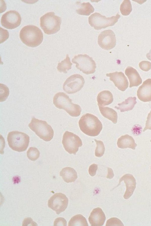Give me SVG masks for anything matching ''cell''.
<instances>
[{
  "instance_id": "obj_36",
  "label": "cell",
  "mask_w": 151,
  "mask_h": 226,
  "mask_svg": "<svg viewBox=\"0 0 151 226\" xmlns=\"http://www.w3.org/2000/svg\"><path fill=\"white\" fill-rule=\"evenodd\" d=\"M147 129L151 130V110L148 115L145 126L143 130V132L145 131Z\"/></svg>"
},
{
  "instance_id": "obj_1",
  "label": "cell",
  "mask_w": 151,
  "mask_h": 226,
  "mask_svg": "<svg viewBox=\"0 0 151 226\" xmlns=\"http://www.w3.org/2000/svg\"><path fill=\"white\" fill-rule=\"evenodd\" d=\"M19 37L22 42L27 46L35 47L42 42L43 34L38 27L33 25L25 26L21 30Z\"/></svg>"
},
{
  "instance_id": "obj_25",
  "label": "cell",
  "mask_w": 151,
  "mask_h": 226,
  "mask_svg": "<svg viewBox=\"0 0 151 226\" xmlns=\"http://www.w3.org/2000/svg\"><path fill=\"white\" fill-rule=\"evenodd\" d=\"M80 5V8L76 10L79 15L88 16L94 11V8L89 2H83Z\"/></svg>"
},
{
  "instance_id": "obj_20",
  "label": "cell",
  "mask_w": 151,
  "mask_h": 226,
  "mask_svg": "<svg viewBox=\"0 0 151 226\" xmlns=\"http://www.w3.org/2000/svg\"><path fill=\"white\" fill-rule=\"evenodd\" d=\"M97 101L99 106L108 105L112 103L113 101V95L109 91L103 90L98 94Z\"/></svg>"
},
{
  "instance_id": "obj_23",
  "label": "cell",
  "mask_w": 151,
  "mask_h": 226,
  "mask_svg": "<svg viewBox=\"0 0 151 226\" xmlns=\"http://www.w3.org/2000/svg\"><path fill=\"white\" fill-rule=\"evenodd\" d=\"M136 98L134 97H129L121 103H118V106H116L115 108L119 110L121 112L131 110L133 109L137 103Z\"/></svg>"
},
{
  "instance_id": "obj_33",
  "label": "cell",
  "mask_w": 151,
  "mask_h": 226,
  "mask_svg": "<svg viewBox=\"0 0 151 226\" xmlns=\"http://www.w3.org/2000/svg\"><path fill=\"white\" fill-rule=\"evenodd\" d=\"M67 222L63 217H58L55 219L54 222V226H67Z\"/></svg>"
},
{
  "instance_id": "obj_34",
  "label": "cell",
  "mask_w": 151,
  "mask_h": 226,
  "mask_svg": "<svg viewBox=\"0 0 151 226\" xmlns=\"http://www.w3.org/2000/svg\"><path fill=\"white\" fill-rule=\"evenodd\" d=\"M98 169L97 164H93L91 165L88 169L89 174L92 176H94L96 173Z\"/></svg>"
},
{
  "instance_id": "obj_35",
  "label": "cell",
  "mask_w": 151,
  "mask_h": 226,
  "mask_svg": "<svg viewBox=\"0 0 151 226\" xmlns=\"http://www.w3.org/2000/svg\"><path fill=\"white\" fill-rule=\"evenodd\" d=\"M22 226H37V224L33 221L32 219L30 217L24 219L22 222Z\"/></svg>"
},
{
  "instance_id": "obj_40",
  "label": "cell",
  "mask_w": 151,
  "mask_h": 226,
  "mask_svg": "<svg viewBox=\"0 0 151 226\" xmlns=\"http://www.w3.org/2000/svg\"><path fill=\"white\" fill-rule=\"evenodd\" d=\"M150 142H151V140H150Z\"/></svg>"
},
{
  "instance_id": "obj_37",
  "label": "cell",
  "mask_w": 151,
  "mask_h": 226,
  "mask_svg": "<svg viewBox=\"0 0 151 226\" xmlns=\"http://www.w3.org/2000/svg\"><path fill=\"white\" fill-rule=\"evenodd\" d=\"M108 173L106 178L109 179L112 178L114 176V174L112 169L110 168H108Z\"/></svg>"
},
{
  "instance_id": "obj_21",
  "label": "cell",
  "mask_w": 151,
  "mask_h": 226,
  "mask_svg": "<svg viewBox=\"0 0 151 226\" xmlns=\"http://www.w3.org/2000/svg\"><path fill=\"white\" fill-rule=\"evenodd\" d=\"M60 176L67 183L74 182L77 178V172L74 169L70 167L63 169L60 172Z\"/></svg>"
},
{
  "instance_id": "obj_2",
  "label": "cell",
  "mask_w": 151,
  "mask_h": 226,
  "mask_svg": "<svg viewBox=\"0 0 151 226\" xmlns=\"http://www.w3.org/2000/svg\"><path fill=\"white\" fill-rule=\"evenodd\" d=\"M80 130L86 134L95 136L99 134L102 129V125L95 116L87 113L81 118L78 122Z\"/></svg>"
},
{
  "instance_id": "obj_22",
  "label": "cell",
  "mask_w": 151,
  "mask_h": 226,
  "mask_svg": "<svg viewBox=\"0 0 151 226\" xmlns=\"http://www.w3.org/2000/svg\"><path fill=\"white\" fill-rule=\"evenodd\" d=\"M100 111L102 115L105 118L116 124L117 121V112L113 109L107 107L99 106Z\"/></svg>"
},
{
  "instance_id": "obj_4",
  "label": "cell",
  "mask_w": 151,
  "mask_h": 226,
  "mask_svg": "<svg viewBox=\"0 0 151 226\" xmlns=\"http://www.w3.org/2000/svg\"><path fill=\"white\" fill-rule=\"evenodd\" d=\"M28 126L38 137L45 141H50L53 138V130L45 121L33 117Z\"/></svg>"
},
{
  "instance_id": "obj_3",
  "label": "cell",
  "mask_w": 151,
  "mask_h": 226,
  "mask_svg": "<svg viewBox=\"0 0 151 226\" xmlns=\"http://www.w3.org/2000/svg\"><path fill=\"white\" fill-rule=\"evenodd\" d=\"M72 101V100L63 92L57 93L53 98V103L56 107L64 109L71 116H78L81 114V108L80 105L73 103Z\"/></svg>"
},
{
  "instance_id": "obj_16",
  "label": "cell",
  "mask_w": 151,
  "mask_h": 226,
  "mask_svg": "<svg viewBox=\"0 0 151 226\" xmlns=\"http://www.w3.org/2000/svg\"><path fill=\"white\" fill-rule=\"evenodd\" d=\"M138 98L143 102L151 101V79L144 81L137 91Z\"/></svg>"
},
{
  "instance_id": "obj_9",
  "label": "cell",
  "mask_w": 151,
  "mask_h": 226,
  "mask_svg": "<svg viewBox=\"0 0 151 226\" xmlns=\"http://www.w3.org/2000/svg\"><path fill=\"white\" fill-rule=\"evenodd\" d=\"M62 143L65 150L70 154L75 155L83 143L80 137L73 133L66 131L63 134Z\"/></svg>"
},
{
  "instance_id": "obj_28",
  "label": "cell",
  "mask_w": 151,
  "mask_h": 226,
  "mask_svg": "<svg viewBox=\"0 0 151 226\" xmlns=\"http://www.w3.org/2000/svg\"><path fill=\"white\" fill-rule=\"evenodd\" d=\"M40 152L36 148L30 147L27 152V156L28 159L32 161L37 160L40 156Z\"/></svg>"
},
{
  "instance_id": "obj_10",
  "label": "cell",
  "mask_w": 151,
  "mask_h": 226,
  "mask_svg": "<svg viewBox=\"0 0 151 226\" xmlns=\"http://www.w3.org/2000/svg\"><path fill=\"white\" fill-rule=\"evenodd\" d=\"M84 83V79L82 75L74 74L65 80L63 85V89L68 94L74 93L80 90Z\"/></svg>"
},
{
  "instance_id": "obj_18",
  "label": "cell",
  "mask_w": 151,
  "mask_h": 226,
  "mask_svg": "<svg viewBox=\"0 0 151 226\" xmlns=\"http://www.w3.org/2000/svg\"><path fill=\"white\" fill-rule=\"evenodd\" d=\"M125 73L129 81V87L137 86L142 83V79L138 72L134 68L128 66L126 68Z\"/></svg>"
},
{
  "instance_id": "obj_30",
  "label": "cell",
  "mask_w": 151,
  "mask_h": 226,
  "mask_svg": "<svg viewBox=\"0 0 151 226\" xmlns=\"http://www.w3.org/2000/svg\"><path fill=\"white\" fill-rule=\"evenodd\" d=\"M9 93V88L5 85L0 84V101L1 102L6 100Z\"/></svg>"
},
{
  "instance_id": "obj_32",
  "label": "cell",
  "mask_w": 151,
  "mask_h": 226,
  "mask_svg": "<svg viewBox=\"0 0 151 226\" xmlns=\"http://www.w3.org/2000/svg\"><path fill=\"white\" fill-rule=\"evenodd\" d=\"M139 66L142 70L148 71L151 68V63L148 61H143L139 63Z\"/></svg>"
},
{
  "instance_id": "obj_8",
  "label": "cell",
  "mask_w": 151,
  "mask_h": 226,
  "mask_svg": "<svg viewBox=\"0 0 151 226\" xmlns=\"http://www.w3.org/2000/svg\"><path fill=\"white\" fill-rule=\"evenodd\" d=\"M72 62L76 64V68L86 75L94 73L96 64L92 58L86 54H79L72 59Z\"/></svg>"
},
{
  "instance_id": "obj_11",
  "label": "cell",
  "mask_w": 151,
  "mask_h": 226,
  "mask_svg": "<svg viewBox=\"0 0 151 226\" xmlns=\"http://www.w3.org/2000/svg\"><path fill=\"white\" fill-rule=\"evenodd\" d=\"M68 200L66 196L61 193L54 194L48 200L49 207L55 212L57 215L64 211L67 208Z\"/></svg>"
},
{
  "instance_id": "obj_39",
  "label": "cell",
  "mask_w": 151,
  "mask_h": 226,
  "mask_svg": "<svg viewBox=\"0 0 151 226\" xmlns=\"http://www.w3.org/2000/svg\"></svg>"
},
{
  "instance_id": "obj_15",
  "label": "cell",
  "mask_w": 151,
  "mask_h": 226,
  "mask_svg": "<svg viewBox=\"0 0 151 226\" xmlns=\"http://www.w3.org/2000/svg\"><path fill=\"white\" fill-rule=\"evenodd\" d=\"M122 181L124 182L126 186V190L124 195L125 199L129 198L133 194L136 188V182L134 176L130 174H126L120 179L118 186Z\"/></svg>"
},
{
  "instance_id": "obj_27",
  "label": "cell",
  "mask_w": 151,
  "mask_h": 226,
  "mask_svg": "<svg viewBox=\"0 0 151 226\" xmlns=\"http://www.w3.org/2000/svg\"><path fill=\"white\" fill-rule=\"evenodd\" d=\"M120 9L121 13L122 15L124 16L129 15L132 10V6L130 1L129 0L123 1L120 5Z\"/></svg>"
},
{
  "instance_id": "obj_14",
  "label": "cell",
  "mask_w": 151,
  "mask_h": 226,
  "mask_svg": "<svg viewBox=\"0 0 151 226\" xmlns=\"http://www.w3.org/2000/svg\"><path fill=\"white\" fill-rule=\"evenodd\" d=\"M106 76L109 77V80L113 82L115 85L119 90L124 91L128 87V81L122 72H115L107 73Z\"/></svg>"
},
{
  "instance_id": "obj_38",
  "label": "cell",
  "mask_w": 151,
  "mask_h": 226,
  "mask_svg": "<svg viewBox=\"0 0 151 226\" xmlns=\"http://www.w3.org/2000/svg\"><path fill=\"white\" fill-rule=\"evenodd\" d=\"M146 57L149 60L151 61V49L150 50L149 52L147 54Z\"/></svg>"
},
{
  "instance_id": "obj_29",
  "label": "cell",
  "mask_w": 151,
  "mask_h": 226,
  "mask_svg": "<svg viewBox=\"0 0 151 226\" xmlns=\"http://www.w3.org/2000/svg\"><path fill=\"white\" fill-rule=\"evenodd\" d=\"M96 144V147L95 152V155L97 157L102 156L104 153L105 148L103 142L99 140L95 139Z\"/></svg>"
},
{
  "instance_id": "obj_31",
  "label": "cell",
  "mask_w": 151,
  "mask_h": 226,
  "mask_svg": "<svg viewBox=\"0 0 151 226\" xmlns=\"http://www.w3.org/2000/svg\"><path fill=\"white\" fill-rule=\"evenodd\" d=\"M106 226H124V225L119 219L116 217H112L107 221Z\"/></svg>"
},
{
  "instance_id": "obj_5",
  "label": "cell",
  "mask_w": 151,
  "mask_h": 226,
  "mask_svg": "<svg viewBox=\"0 0 151 226\" xmlns=\"http://www.w3.org/2000/svg\"><path fill=\"white\" fill-rule=\"evenodd\" d=\"M7 140L9 147L13 150L21 152L25 151L28 147L29 137L23 132L13 131L8 134Z\"/></svg>"
},
{
  "instance_id": "obj_19",
  "label": "cell",
  "mask_w": 151,
  "mask_h": 226,
  "mask_svg": "<svg viewBox=\"0 0 151 226\" xmlns=\"http://www.w3.org/2000/svg\"><path fill=\"white\" fill-rule=\"evenodd\" d=\"M118 147L121 149L127 148L135 149L137 144L134 138L128 134L122 136L119 138L117 142Z\"/></svg>"
},
{
  "instance_id": "obj_13",
  "label": "cell",
  "mask_w": 151,
  "mask_h": 226,
  "mask_svg": "<svg viewBox=\"0 0 151 226\" xmlns=\"http://www.w3.org/2000/svg\"><path fill=\"white\" fill-rule=\"evenodd\" d=\"M98 43L102 49L109 50L114 47L116 44L115 35L111 30H106L102 32L98 38Z\"/></svg>"
},
{
  "instance_id": "obj_26",
  "label": "cell",
  "mask_w": 151,
  "mask_h": 226,
  "mask_svg": "<svg viewBox=\"0 0 151 226\" xmlns=\"http://www.w3.org/2000/svg\"><path fill=\"white\" fill-rule=\"evenodd\" d=\"M72 64L68 55L67 54L65 58L61 62L58 63L57 69L60 72L67 73L68 71L71 68Z\"/></svg>"
},
{
  "instance_id": "obj_6",
  "label": "cell",
  "mask_w": 151,
  "mask_h": 226,
  "mask_svg": "<svg viewBox=\"0 0 151 226\" xmlns=\"http://www.w3.org/2000/svg\"><path fill=\"white\" fill-rule=\"evenodd\" d=\"M40 27L46 34H55L60 29L61 18L55 15L53 12L45 14L40 17Z\"/></svg>"
},
{
  "instance_id": "obj_17",
  "label": "cell",
  "mask_w": 151,
  "mask_h": 226,
  "mask_svg": "<svg viewBox=\"0 0 151 226\" xmlns=\"http://www.w3.org/2000/svg\"><path fill=\"white\" fill-rule=\"evenodd\" d=\"M106 220L105 215L99 207L93 209L88 218V220L92 226H102Z\"/></svg>"
},
{
  "instance_id": "obj_7",
  "label": "cell",
  "mask_w": 151,
  "mask_h": 226,
  "mask_svg": "<svg viewBox=\"0 0 151 226\" xmlns=\"http://www.w3.org/2000/svg\"><path fill=\"white\" fill-rule=\"evenodd\" d=\"M120 17L118 13L115 16L106 17L99 13L95 12L89 17L88 21L91 27L99 30L114 25Z\"/></svg>"
},
{
  "instance_id": "obj_24",
  "label": "cell",
  "mask_w": 151,
  "mask_h": 226,
  "mask_svg": "<svg viewBox=\"0 0 151 226\" xmlns=\"http://www.w3.org/2000/svg\"><path fill=\"white\" fill-rule=\"evenodd\" d=\"M68 226H88V224L85 217L81 215L78 214L71 218L68 222Z\"/></svg>"
},
{
  "instance_id": "obj_12",
  "label": "cell",
  "mask_w": 151,
  "mask_h": 226,
  "mask_svg": "<svg viewBox=\"0 0 151 226\" xmlns=\"http://www.w3.org/2000/svg\"><path fill=\"white\" fill-rule=\"evenodd\" d=\"M22 19L19 14L15 10H10L2 16L1 20V25L9 29H14L20 25Z\"/></svg>"
}]
</instances>
